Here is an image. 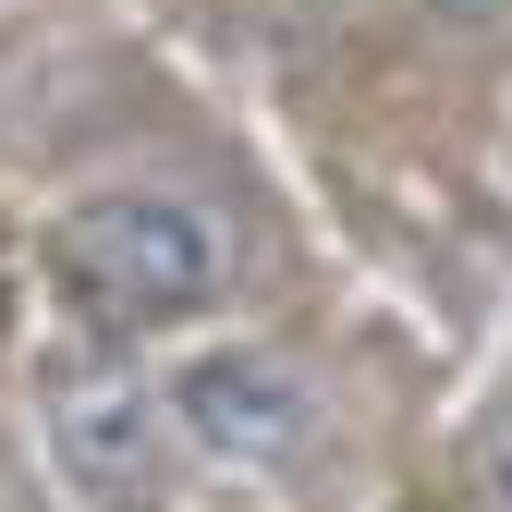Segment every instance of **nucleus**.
I'll use <instances>...</instances> for the list:
<instances>
[{
	"instance_id": "f03ea898",
	"label": "nucleus",
	"mask_w": 512,
	"mask_h": 512,
	"mask_svg": "<svg viewBox=\"0 0 512 512\" xmlns=\"http://www.w3.org/2000/svg\"><path fill=\"white\" fill-rule=\"evenodd\" d=\"M159 403H171V427L196 439V452H220V464H281V452H305V378H293L281 354L208 342V354H183V366L159 378Z\"/></svg>"
},
{
	"instance_id": "7ed1b4c3",
	"label": "nucleus",
	"mask_w": 512,
	"mask_h": 512,
	"mask_svg": "<svg viewBox=\"0 0 512 512\" xmlns=\"http://www.w3.org/2000/svg\"><path fill=\"white\" fill-rule=\"evenodd\" d=\"M159 452H171L159 378L98 366V378H61V391H49V464L74 476V500H98V512H110V500H147Z\"/></svg>"
},
{
	"instance_id": "f257e3e1",
	"label": "nucleus",
	"mask_w": 512,
	"mask_h": 512,
	"mask_svg": "<svg viewBox=\"0 0 512 512\" xmlns=\"http://www.w3.org/2000/svg\"><path fill=\"white\" fill-rule=\"evenodd\" d=\"M49 281L74 317L98 330L147 342V330H183V317H208L232 293V244L196 196H171V183H122V196H86L49 220Z\"/></svg>"
},
{
	"instance_id": "39448f33",
	"label": "nucleus",
	"mask_w": 512,
	"mask_h": 512,
	"mask_svg": "<svg viewBox=\"0 0 512 512\" xmlns=\"http://www.w3.org/2000/svg\"><path fill=\"white\" fill-rule=\"evenodd\" d=\"M415 13H427V25H500L512 0H415Z\"/></svg>"
},
{
	"instance_id": "20e7f679",
	"label": "nucleus",
	"mask_w": 512,
	"mask_h": 512,
	"mask_svg": "<svg viewBox=\"0 0 512 512\" xmlns=\"http://www.w3.org/2000/svg\"><path fill=\"white\" fill-rule=\"evenodd\" d=\"M476 488H488V512H512V415L476 439Z\"/></svg>"
}]
</instances>
